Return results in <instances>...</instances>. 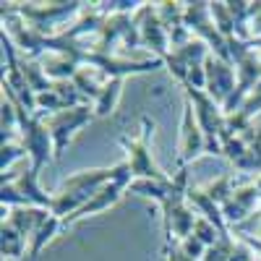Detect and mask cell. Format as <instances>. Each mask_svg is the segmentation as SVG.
Here are the masks:
<instances>
[{
	"instance_id": "obj_14",
	"label": "cell",
	"mask_w": 261,
	"mask_h": 261,
	"mask_svg": "<svg viewBox=\"0 0 261 261\" xmlns=\"http://www.w3.org/2000/svg\"><path fill=\"white\" fill-rule=\"evenodd\" d=\"M105 84L107 81H97V68H79V73L73 76V86L81 92L84 99H92V102H97Z\"/></svg>"
},
{
	"instance_id": "obj_2",
	"label": "cell",
	"mask_w": 261,
	"mask_h": 261,
	"mask_svg": "<svg viewBox=\"0 0 261 261\" xmlns=\"http://www.w3.org/2000/svg\"><path fill=\"white\" fill-rule=\"evenodd\" d=\"M18 128H21V144L27 146V154L32 160V170L39 172L47 162L55 160V144H53L50 128L45 125V113L21 115Z\"/></svg>"
},
{
	"instance_id": "obj_7",
	"label": "cell",
	"mask_w": 261,
	"mask_h": 261,
	"mask_svg": "<svg viewBox=\"0 0 261 261\" xmlns=\"http://www.w3.org/2000/svg\"><path fill=\"white\" fill-rule=\"evenodd\" d=\"M134 21H136L139 34H141V47L154 50V53L165 60L167 53H170V50H167V47H170V34H167V29H165V24H162L157 8H151L149 3H144V6L136 11Z\"/></svg>"
},
{
	"instance_id": "obj_9",
	"label": "cell",
	"mask_w": 261,
	"mask_h": 261,
	"mask_svg": "<svg viewBox=\"0 0 261 261\" xmlns=\"http://www.w3.org/2000/svg\"><path fill=\"white\" fill-rule=\"evenodd\" d=\"M123 191H128V186H123V183H118V180H113V183H107V186H102L89 201H86L73 217H68V220H63V225L68 227V225H73L76 220H81V217H89V214H99V212H105V209H110L113 204H118L120 201V196H123Z\"/></svg>"
},
{
	"instance_id": "obj_13",
	"label": "cell",
	"mask_w": 261,
	"mask_h": 261,
	"mask_svg": "<svg viewBox=\"0 0 261 261\" xmlns=\"http://www.w3.org/2000/svg\"><path fill=\"white\" fill-rule=\"evenodd\" d=\"M170 191H172V178L170 180H134V183L128 186V193L146 196V199H154L160 204L167 201Z\"/></svg>"
},
{
	"instance_id": "obj_8",
	"label": "cell",
	"mask_w": 261,
	"mask_h": 261,
	"mask_svg": "<svg viewBox=\"0 0 261 261\" xmlns=\"http://www.w3.org/2000/svg\"><path fill=\"white\" fill-rule=\"evenodd\" d=\"M206 151V139L204 130L196 120L193 105L186 99V110H183V125H180V167H186L191 160H196L199 154Z\"/></svg>"
},
{
	"instance_id": "obj_10",
	"label": "cell",
	"mask_w": 261,
	"mask_h": 261,
	"mask_svg": "<svg viewBox=\"0 0 261 261\" xmlns=\"http://www.w3.org/2000/svg\"><path fill=\"white\" fill-rule=\"evenodd\" d=\"M37 178H39V172H34L32 167H29V170H24V172H18V175L3 172V180L13 183V186H16V191H18L21 196H24L29 206H42V209H50V206H53V196H47L45 191L39 188Z\"/></svg>"
},
{
	"instance_id": "obj_20",
	"label": "cell",
	"mask_w": 261,
	"mask_h": 261,
	"mask_svg": "<svg viewBox=\"0 0 261 261\" xmlns=\"http://www.w3.org/2000/svg\"><path fill=\"white\" fill-rule=\"evenodd\" d=\"M193 235L196 238H199V241L209 248V246H214L217 241H220V238L225 235V232H220V230H217L209 220H206V217H196V225H193Z\"/></svg>"
},
{
	"instance_id": "obj_19",
	"label": "cell",
	"mask_w": 261,
	"mask_h": 261,
	"mask_svg": "<svg viewBox=\"0 0 261 261\" xmlns=\"http://www.w3.org/2000/svg\"><path fill=\"white\" fill-rule=\"evenodd\" d=\"M232 248H235V241L230 238V232H225V235H222L214 246H209V248H206V253H204V258H201V261H230Z\"/></svg>"
},
{
	"instance_id": "obj_11",
	"label": "cell",
	"mask_w": 261,
	"mask_h": 261,
	"mask_svg": "<svg viewBox=\"0 0 261 261\" xmlns=\"http://www.w3.org/2000/svg\"><path fill=\"white\" fill-rule=\"evenodd\" d=\"M50 217H53L50 209H42V206H18V209H11L8 212V220L6 222H11L24 238H29V235L34 238V232L45 225Z\"/></svg>"
},
{
	"instance_id": "obj_21",
	"label": "cell",
	"mask_w": 261,
	"mask_h": 261,
	"mask_svg": "<svg viewBox=\"0 0 261 261\" xmlns=\"http://www.w3.org/2000/svg\"><path fill=\"white\" fill-rule=\"evenodd\" d=\"M21 157H27V146L24 144H3V154H0V167H3V172Z\"/></svg>"
},
{
	"instance_id": "obj_15",
	"label": "cell",
	"mask_w": 261,
	"mask_h": 261,
	"mask_svg": "<svg viewBox=\"0 0 261 261\" xmlns=\"http://www.w3.org/2000/svg\"><path fill=\"white\" fill-rule=\"evenodd\" d=\"M120 89H123V79H107V84L102 86V92L94 102V115H110L115 110Z\"/></svg>"
},
{
	"instance_id": "obj_5",
	"label": "cell",
	"mask_w": 261,
	"mask_h": 261,
	"mask_svg": "<svg viewBox=\"0 0 261 261\" xmlns=\"http://www.w3.org/2000/svg\"><path fill=\"white\" fill-rule=\"evenodd\" d=\"M92 115L94 113H92L89 105H79V107H71V110H63V113H55V115L45 118V125L50 128L53 144H55V160L63 157V151H65V146H68V141L73 139V134L89 123Z\"/></svg>"
},
{
	"instance_id": "obj_4",
	"label": "cell",
	"mask_w": 261,
	"mask_h": 261,
	"mask_svg": "<svg viewBox=\"0 0 261 261\" xmlns=\"http://www.w3.org/2000/svg\"><path fill=\"white\" fill-rule=\"evenodd\" d=\"M21 18L27 21V27H32L34 32L53 37V29H58L60 24L71 21L76 13L84 11V3H50V6H11Z\"/></svg>"
},
{
	"instance_id": "obj_3",
	"label": "cell",
	"mask_w": 261,
	"mask_h": 261,
	"mask_svg": "<svg viewBox=\"0 0 261 261\" xmlns=\"http://www.w3.org/2000/svg\"><path fill=\"white\" fill-rule=\"evenodd\" d=\"M151 130H154V123L149 118H141V136L139 139H120V144L128 149V167H130V175L134 180H170V175L154 165L151 160V151H149V139H151Z\"/></svg>"
},
{
	"instance_id": "obj_18",
	"label": "cell",
	"mask_w": 261,
	"mask_h": 261,
	"mask_svg": "<svg viewBox=\"0 0 261 261\" xmlns=\"http://www.w3.org/2000/svg\"><path fill=\"white\" fill-rule=\"evenodd\" d=\"M204 191H206L220 206H225V204L232 199V193H235V191H232V178H230V175H222V178H217L214 183H209Z\"/></svg>"
},
{
	"instance_id": "obj_12",
	"label": "cell",
	"mask_w": 261,
	"mask_h": 261,
	"mask_svg": "<svg viewBox=\"0 0 261 261\" xmlns=\"http://www.w3.org/2000/svg\"><path fill=\"white\" fill-rule=\"evenodd\" d=\"M186 199L196 206V209H199V214L201 217H206V220L217 227V230H220V232H230L227 230V225H225V214H222V206L220 204H217L214 199H212V196L204 191V188H191L188 186V193H186Z\"/></svg>"
},
{
	"instance_id": "obj_17",
	"label": "cell",
	"mask_w": 261,
	"mask_h": 261,
	"mask_svg": "<svg viewBox=\"0 0 261 261\" xmlns=\"http://www.w3.org/2000/svg\"><path fill=\"white\" fill-rule=\"evenodd\" d=\"M60 225H63V220H58V217L53 214L50 220H47L45 225H42V227L34 232V238H32V248H29V258H32V261L39 256V251H42V248L47 246V241H50V238H53V235L60 230Z\"/></svg>"
},
{
	"instance_id": "obj_23",
	"label": "cell",
	"mask_w": 261,
	"mask_h": 261,
	"mask_svg": "<svg viewBox=\"0 0 261 261\" xmlns=\"http://www.w3.org/2000/svg\"><path fill=\"white\" fill-rule=\"evenodd\" d=\"M165 253H167V261H193V258H188V256L180 251V243H178V241L167 243V246H165Z\"/></svg>"
},
{
	"instance_id": "obj_22",
	"label": "cell",
	"mask_w": 261,
	"mask_h": 261,
	"mask_svg": "<svg viewBox=\"0 0 261 261\" xmlns=\"http://www.w3.org/2000/svg\"><path fill=\"white\" fill-rule=\"evenodd\" d=\"M230 261H256V258H253V248H251L248 243H243V241H238L235 248H232Z\"/></svg>"
},
{
	"instance_id": "obj_6",
	"label": "cell",
	"mask_w": 261,
	"mask_h": 261,
	"mask_svg": "<svg viewBox=\"0 0 261 261\" xmlns=\"http://www.w3.org/2000/svg\"><path fill=\"white\" fill-rule=\"evenodd\" d=\"M204 71H206V94L217 105L225 107V102L232 97L235 86H238V73L232 68V63H225L209 53L204 60Z\"/></svg>"
},
{
	"instance_id": "obj_16",
	"label": "cell",
	"mask_w": 261,
	"mask_h": 261,
	"mask_svg": "<svg viewBox=\"0 0 261 261\" xmlns=\"http://www.w3.org/2000/svg\"><path fill=\"white\" fill-rule=\"evenodd\" d=\"M3 256H8V258H21L24 256V248H27V238L21 235L11 222H6L3 220Z\"/></svg>"
},
{
	"instance_id": "obj_1",
	"label": "cell",
	"mask_w": 261,
	"mask_h": 261,
	"mask_svg": "<svg viewBox=\"0 0 261 261\" xmlns=\"http://www.w3.org/2000/svg\"><path fill=\"white\" fill-rule=\"evenodd\" d=\"M188 102L193 105L196 120H199L204 139H206V151L209 154H222V134L227 130V115L222 110V105H217L206 92L193 89V86H186Z\"/></svg>"
}]
</instances>
